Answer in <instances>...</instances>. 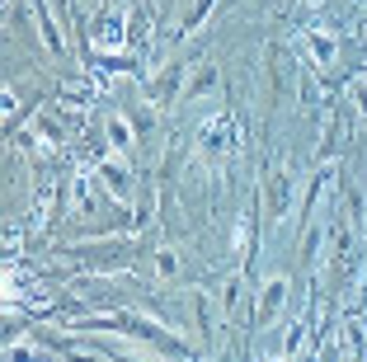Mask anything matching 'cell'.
I'll return each mask as SVG.
<instances>
[{
	"label": "cell",
	"mask_w": 367,
	"mask_h": 362,
	"mask_svg": "<svg viewBox=\"0 0 367 362\" xmlns=\"http://www.w3.org/2000/svg\"><path fill=\"white\" fill-rule=\"evenodd\" d=\"M208 95H217V66H198L184 85V99H208Z\"/></svg>",
	"instance_id": "1"
},
{
	"label": "cell",
	"mask_w": 367,
	"mask_h": 362,
	"mask_svg": "<svg viewBox=\"0 0 367 362\" xmlns=\"http://www.w3.org/2000/svg\"><path fill=\"white\" fill-rule=\"evenodd\" d=\"M109 142H113V156H128V146H132V127L113 113L109 118Z\"/></svg>",
	"instance_id": "2"
},
{
	"label": "cell",
	"mask_w": 367,
	"mask_h": 362,
	"mask_svg": "<svg viewBox=\"0 0 367 362\" xmlns=\"http://www.w3.org/2000/svg\"><path fill=\"white\" fill-rule=\"evenodd\" d=\"M269 203H273V212H278V217L288 212V203H292V179H288V174H278V179H273V189H269Z\"/></svg>",
	"instance_id": "3"
},
{
	"label": "cell",
	"mask_w": 367,
	"mask_h": 362,
	"mask_svg": "<svg viewBox=\"0 0 367 362\" xmlns=\"http://www.w3.org/2000/svg\"><path fill=\"white\" fill-rule=\"evenodd\" d=\"M283 297H288V278H269V287H264V315L273 306H283Z\"/></svg>",
	"instance_id": "4"
},
{
	"label": "cell",
	"mask_w": 367,
	"mask_h": 362,
	"mask_svg": "<svg viewBox=\"0 0 367 362\" xmlns=\"http://www.w3.org/2000/svg\"><path fill=\"white\" fill-rule=\"evenodd\" d=\"M156 273L170 283V278H179V250H160L156 254Z\"/></svg>",
	"instance_id": "5"
},
{
	"label": "cell",
	"mask_w": 367,
	"mask_h": 362,
	"mask_svg": "<svg viewBox=\"0 0 367 362\" xmlns=\"http://www.w3.org/2000/svg\"><path fill=\"white\" fill-rule=\"evenodd\" d=\"M311 52H316L320 62H335V43H330V33H311Z\"/></svg>",
	"instance_id": "6"
},
{
	"label": "cell",
	"mask_w": 367,
	"mask_h": 362,
	"mask_svg": "<svg viewBox=\"0 0 367 362\" xmlns=\"http://www.w3.org/2000/svg\"><path fill=\"white\" fill-rule=\"evenodd\" d=\"M236 306H240V283H226V301H222V311H226V315H236Z\"/></svg>",
	"instance_id": "7"
},
{
	"label": "cell",
	"mask_w": 367,
	"mask_h": 362,
	"mask_svg": "<svg viewBox=\"0 0 367 362\" xmlns=\"http://www.w3.org/2000/svg\"><path fill=\"white\" fill-rule=\"evenodd\" d=\"M353 99H358V109L367 113V85H353Z\"/></svg>",
	"instance_id": "8"
}]
</instances>
